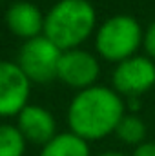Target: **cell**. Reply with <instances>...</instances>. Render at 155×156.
Instances as JSON below:
<instances>
[{"mask_svg": "<svg viewBox=\"0 0 155 156\" xmlns=\"http://www.w3.org/2000/svg\"><path fill=\"white\" fill-rule=\"evenodd\" d=\"M97 27V11L89 0H57L44 16V37L60 51L78 49Z\"/></svg>", "mask_w": 155, "mask_h": 156, "instance_id": "obj_2", "label": "cell"}, {"mask_svg": "<svg viewBox=\"0 0 155 156\" xmlns=\"http://www.w3.org/2000/svg\"><path fill=\"white\" fill-rule=\"evenodd\" d=\"M142 35L144 29L135 16L124 13L113 15L106 18L95 31L97 55L117 66L137 55L139 47H142Z\"/></svg>", "mask_w": 155, "mask_h": 156, "instance_id": "obj_3", "label": "cell"}, {"mask_svg": "<svg viewBox=\"0 0 155 156\" xmlns=\"http://www.w3.org/2000/svg\"><path fill=\"white\" fill-rule=\"evenodd\" d=\"M39 156H91L89 142L82 140L71 131L57 133V136L40 149Z\"/></svg>", "mask_w": 155, "mask_h": 156, "instance_id": "obj_10", "label": "cell"}, {"mask_svg": "<svg viewBox=\"0 0 155 156\" xmlns=\"http://www.w3.org/2000/svg\"><path fill=\"white\" fill-rule=\"evenodd\" d=\"M99 156H126V154L117 153V151H108V153H102V154H99Z\"/></svg>", "mask_w": 155, "mask_h": 156, "instance_id": "obj_15", "label": "cell"}, {"mask_svg": "<svg viewBox=\"0 0 155 156\" xmlns=\"http://www.w3.org/2000/svg\"><path fill=\"white\" fill-rule=\"evenodd\" d=\"M31 82L17 62L0 60V118H17L29 104Z\"/></svg>", "mask_w": 155, "mask_h": 156, "instance_id": "obj_6", "label": "cell"}, {"mask_svg": "<svg viewBox=\"0 0 155 156\" xmlns=\"http://www.w3.org/2000/svg\"><path fill=\"white\" fill-rule=\"evenodd\" d=\"M99 76H100V64L93 53L84 51L80 47L71 51H62L57 69V80H60L71 89L84 91L88 87L97 85Z\"/></svg>", "mask_w": 155, "mask_h": 156, "instance_id": "obj_7", "label": "cell"}, {"mask_svg": "<svg viewBox=\"0 0 155 156\" xmlns=\"http://www.w3.org/2000/svg\"><path fill=\"white\" fill-rule=\"evenodd\" d=\"M18 131L22 133L24 140L28 144H35L44 147L49 140L57 136V122L51 111H47L44 105L28 104L17 116Z\"/></svg>", "mask_w": 155, "mask_h": 156, "instance_id": "obj_8", "label": "cell"}, {"mask_svg": "<svg viewBox=\"0 0 155 156\" xmlns=\"http://www.w3.org/2000/svg\"><path fill=\"white\" fill-rule=\"evenodd\" d=\"M60 56L62 51L51 40L40 35L37 38L22 42L15 62L31 83H49L57 80Z\"/></svg>", "mask_w": 155, "mask_h": 156, "instance_id": "obj_4", "label": "cell"}, {"mask_svg": "<svg viewBox=\"0 0 155 156\" xmlns=\"http://www.w3.org/2000/svg\"><path fill=\"white\" fill-rule=\"evenodd\" d=\"M28 142L15 123H0V156H24Z\"/></svg>", "mask_w": 155, "mask_h": 156, "instance_id": "obj_12", "label": "cell"}, {"mask_svg": "<svg viewBox=\"0 0 155 156\" xmlns=\"http://www.w3.org/2000/svg\"><path fill=\"white\" fill-rule=\"evenodd\" d=\"M131 156H155V142H144L137 145Z\"/></svg>", "mask_w": 155, "mask_h": 156, "instance_id": "obj_14", "label": "cell"}, {"mask_svg": "<svg viewBox=\"0 0 155 156\" xmlns=\"http://www.w3.org/2000/svg\"><path fill=\"white\" fill-rule=\"evenodd\" d=\"M44 16L46 15L33 2L18 0L7 7L4 20H6L7 29L15 37L26 42V40L37 38L40 35H44Z\"/></svg>", "mask_w": 155, "mask_h": 156, "instance_id": "obj_9", "label": "cell"}, {"mask_svg": "<svg viewBox=\"0 0 155 156\" xmlns=\"http://www.w3.org/2000/svg\"><path fill=\"white\" fill-rule=\"evenodd\" d=\"M146 133H148V129H146L144 120L141 116H137V115H131V113L130 115L126 113L115 129L117 138L122 144L133 145V147H137V145L146 142Z\"/></svg>", "mask_w": 155, "mask_h": 156, "instance_id": "obj_11", "label": "cell"}, {"mask_svg": "<svg viewBox=\"0 0 155 156\" xmlns=\"http://www.w3.org/2000/svg\"><path fill=\"white\" fill-rule=\"evenodd\" d=\"M126 115V100L113 87L93 85L78 91L68 105V125L86 142H97L115 133Z\"/></svg>", "mask_w": 155, "mask_h": 156, "instance_id": "obj_1", "label": "cell"}, {"mask_svg": "<svg viewBox=\"0 0 155 156\" xmlns=\"http://www.w3.org/2000/svg\"><path fill=\"white\" fill-rule=\"evenodd\" d=\"M142 49L146 53L148 58H152L155 62V20H152L146 29H144V35H142Z\"/></svg>", "mask_w": 155, "mask_h": 156, "instance_id": "obj_13", "label": "cell"}, {"mask_svg": "<svg viewBox=\"0 0 155 156\" xmlns=\"http://www.w3.org/2000/svg\"><path fill=\"white\" fill-rule=\"evenodd\" d=\"M155 85V62L146 55H135L117 64L112 73V87L128 98H141Z\"/></svg>", "mask_w": 155, "mask_h": 156, "instance_id": "obj_5", "label": "cell"}]
</instances>
